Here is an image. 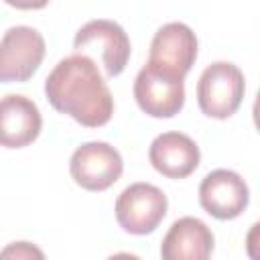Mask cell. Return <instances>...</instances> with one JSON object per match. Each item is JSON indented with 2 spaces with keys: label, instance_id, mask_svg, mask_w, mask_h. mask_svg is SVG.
<instances>
[{
  "label": "cell",
  "instance_id": "cell-14",
  "mask_svg": "<svg viewBox=\"0 0 260 260\" xmlns=\"http://www.w3.org/2000/svg\"><path fill=\"white\" fill-rule=\"evenodd\" d=\"M4 2L18 10H41L49 4V0H4Z\"/></svg>",
  "mask_w": 260,
  "mask_h": 260
},
{
  "label": "cell",
  "instance_id": "cell-4",
  "mask_svg": "<svg viewBox=\"0 0 260 260\" xmlns=\"http://www.w3.org/2000/svg\"><path fill=\"white\" fill-rule=\"evenodd\" d=\"M167 195L150 183H132L116 199V219L120 228L134 236L152 234L167 215Z\"/></svg>",
  "mask_w": 260,
  "mask_h": 260
},
{
  "label": "cell",
  "instance_id": "cell-7",
  "mask_svg": "<svg viewBox=\"0 0 260 260\" xmlns=\"http://www.w3.org/2000/svg\"><path fill=\"white\" fill-rule=\"evenodd\" d=\"M185 77L144 65L134 79V100L152 118H173L185 106Z\"/></svg>",
  "mask_w": 260,
  "mask_h": 260
},
{
  "label": "cell",
  "instance_id": "cell-6",
  "mask_svg": "<svg viewBox=\"0 0 260 260\" xmlns=\"http://www.w3.org/2000/svg\"><path fill=\"white\" fill-rule=\"evenodd\" d=\"M124 171L120 152L108 142H85L77 146L69 158L71 179L85 191L110 189Z\"/></svg>",
  "mask_w": 260,
  "mask_h": 260
},
{
  "label": "cell",
  "instance_id": "cell-2",
  "mask_svg": "<svg viewBox=\"0 0 260 260\" xmlns=\"http://www.w3.org/2000/svg\"><path fill=\"white\" fill-rule=\"evenodd\" d=\"M246 91V79L238 65L215 61L207 65L197 81V104L201 112L215 120H225L238 112Z\"/></svg>",
  "mask_w": 260,
  "mask_h": 260
},
{
  "label": "cell",
  "instance_id": "cell-10",
  "mask_svg": "<svg viewBox=\"0 0 260 260\" xmlns=\"http://www.w3.org/2000/svg\"><path fill=\"white\" fill-rule=\"evenodd\" d=\"M43 128L39 106L18 93L0 98V146L24 148L32 144Z\"/></svg>",
  "mask_w": 260,
  "mask_h": 260
},
{
  "label": "cell",
  "instance_id": "cell-5",
  "mask_svg": "<svg viewBox=\"0 0 260 260\" xmlns=\"http://www.w3.org/2000/svg\"><path fill=\"white\" fill-rule=\"evenodd\" d=\"M45 51V39L37 28L26 24L10 26L0 39V81H28L41 67Z\"/></svg>",
  "mask_w": 260,
  "mask_h": 260
},
{
  "label": "cell",
  "instance_id": "cell-13",
  "mask_svg": "<svg viewBox=\"0 0 260 260\" xmlns=\"http://www.w3.org/2000/svg\"><path fill=\"white\" fill-rule=\"evenodd\" d=\"M0 256L2 258H32V256L43 258V252L39 248H35L32 244H28V242H14L6 250H2Z\"/></svg>",
  "mask_w": 260,
  "mask_h": 260
},
{
  "label": "cell",
  "instance_id": "cell-9",
  "mask_svg": "<svg viewBox=\"0 0 260 260\" xmlns=\"http://www.w3.org/2000/svg\"><path fill=\"white\" fill-rule=\"evenodd\" d=\"M248 201L250 189L236 171L215 169L199 185V203L215 219H236L244 213Z\"/></svg>",
  "mask_w": 260,
  "mask_h": 260
},
{
  "label": "cell",
  "instance_id": "cell-1",
  "mask_svg": "<svg viewBox=\"0 0 260 260\" xmlns=\"http://www.w3.org/2000/svg\"><path fill=\"white\" fill-rule=\"evenodd\" d=\"M45 95L57 112L85 128H100L114 114L112 91L89 55L61 59L45 79Z\"/></svg>",
  "mask_w": 260,
  "mask_h": 260
},
{
  "label": "cell",
  "instance_id": "cell-11",
  "mask_svg": "<svg viewBox=\"0 0 260 260\" xmlns=\"http://www.w3.org/2000/svg\"><path fill=\"white\" fill-rule=\"evenodd\" d=\"M148 160L160 175L185 179L199 167L201 152L191 136L183 132H162L150 142Z\"/></svg>",
  "mask_w": 260,
  "mask_h": 260
},
{
  "label": "cell",
  "instance_id": "cell-3",
  "mask_svg": "<svg viewBox=\"0 0 260 260\" xmlns=\"http://www.w3.org/2000/svg\"><path fill=\"white\" fill-rule=\"evenodd\" d=\"M73 47L81 55L98 57L106 77H118L130 59V39L126 30L108 18H95L85 22L73 39Z\"/></svg>",
  "mask_w": 260,
  "mask_h": 260
},
{
  "label": "cell",
  "instance_id": "cell-8",
  "mask_svg": "<svg viewBox=\"0 0 260 260\" xmlns=\"http://www.w3.org/2000/svg\"><path fill=\"white\" fill-rule=\"evenodd\" d=\"M197 59V37L185 22H167L162 24L150 43L148 65L185 77Z\"/></svg>",
  "mask_w": 260,
  "mask_h": 260
},
{
  "label": "cell",
  "instance_id": "cell-12",
  "mask_svg": "<svg viewBox=\"0 0 260 260\" xmlns=\"http://www.w3.org/2000/svg\"><path fill=\"white\" fill-rule=\"evenodd\" d=\"M213 234L199 217L185 215L177 219L160 244L165 260H205L213 252Z\"/></svg>",
  "mask_w": 260,
  "mask_h": 260
}]
</instances>
